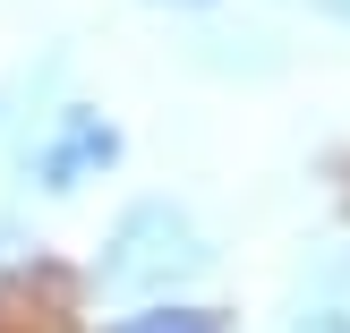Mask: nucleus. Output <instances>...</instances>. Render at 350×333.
<instances>
[{
	"mask_svg": "<svg viewBox=\"0 0 350 333\" xmlns=\"http://www.w3.org/2000/svg\"><path fill=\"white\" fill-rule=\"evenodd\" d=\"M205 265H214V248H205V231L188 222V205H171V197H137L129 214L111 222V239H103L94 282L111 291V299H171V291L197 282Z\"/></svg>",
	"mask_w": 350,
	"mask_h": 333,
	"instance_id": "1",
	"label": "nucleus"
},
{
	"mask_svg": "<svg viewBox=\"0 0 350 333\" xmlns=\"http://www.w3.org/2000/svg\"><path fill=\"white\" fill-rule=\"evenodd\" d=\"M111 163H120V129L103 111H85V103H68V111L51 120V137L34 146V188H43V197H68V188H85Z\"/></svg>",
	"mask_w": 350,
	"mask_h": 333,
	"instance_id": "2",
	"label": "nucleus"
},
{
	"mask_svg": "<svg viewBox=\"0 0 350 333\" xmlns=\"http://www.w3.org/2000/svg\"><path fill=\"white\" fill-rule=\"evenodd\" d=\"M103 333H222L214 308H137V317H120V325H103Z\"/></svg>",
	"mask_w": 350,
	"mask_h": 333,
	"instance_id": "3",
	"label": "nucleus"
},
{
	"mask_svg": "<svg viewBox=\"0 0 350 333\" xmlns=\"http://www.w3.org/2000/svg\"><path fill=\"white\" fill-rule=\"evenodd\" d=\"M291 333H350V299H342V291H334V282H325V291H317V299H308V308H299V317H291Z\"/></svg>",
	"mask_w": 350,
	"mask_h": 333,
	"instance_id": "4",
	"label": "nucleus"
},
{
	"mask_svg": "<svg viewBox=\"0 0 350 333\" xmlns=\"http://www.w3.org/2000/svg\"><path fill=\"white\" fill-rule=\"evenodd\" d=\"M325 9H334V17H350V0H325Z\"/></svg>",
	"mask_w": 350,
	"mask_h": 333,
	"instance_id": "5",
	"label": "nucleus"
},
{
	"mask_svg": "<svg viewBox=\"0 0 350 333\" xmlns=\"http://www.w3.org/2000/svg\"><path fill=\"white\" fill-rule=\"evenodd\" d=\"M171 9H205V0H171Z\"/></svg>",
	"mask_w": 350,
	"mask_h": 333,
	"instance_id": "6",
	"label": "nucleus"
}]
</instances>
